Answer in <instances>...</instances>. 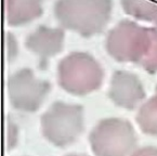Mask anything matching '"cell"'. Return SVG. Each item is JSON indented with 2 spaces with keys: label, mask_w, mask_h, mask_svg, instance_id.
I'll list each match as a JSON object with an SVG mask.
<instances>
[{
  "label": "cell",
  "mask_w": 157,
  "mask_h": 156,
  "mask_svg": "<svg viewBox=\"0 0 157 156\" xmlns=\"http://www.w3.org/2000/svg\"><path fill=\"white\" fill-rule=\"evenodd\" d=\"M109 96L117 106L132 110L144 99L145 92L134 74L117 71L113 74Z\"/></svg>",
  "instance_id": "52a82bcc"
},
{
  "label": "cell",
  "mask_w": 157,
  "mask_h": 156,
  "mask_svg": "<svg viewBox=\"0 0 157 156\" xmlns=\"http://www.w3.org/2000/svg\"><path fill=\"white\" fill-rule=\"evenodd\" d=\"M49 90L50 84L36 78L28 68L16 72L8 80V93L12 106L22 112L34 113L39 110Z\"/></svg>",
  "instance_id": "8992f818"
},
{
  "label": "cell",
  "mask_w": 157,
  "mask_h": 156,
  "mask_svg": "<svg viewBox=\"0 0 157 156\" xmlns=\"http://www.w3.org/2000/svg\"><path fill=\"white\" fill-rule=\"evenodd\" d=\"M82 130L83 111L79 105L56 102L41 116L42 135L56 146L74 143Z\"/></svg>",
  "instance_id": "277c9868"
},
{
  "label": "cell",
  "mask_w": 157,
  "mask_h": 156,
  "mask_svg": "<svg viewBox=\"0 0 157 156\" xmlns=\"http://www.w3.org/2000/svg\"><path fill=\"white\" fill-rule=\"evenodd\" d=\"M66 156H86V155H78V154H69V155Z\"/></svg>",
  "instance_id": "5bb4252c"
},
{
  "label": "cell",
  "mask_w": 157,
  "mask_h": 156,
  "mask_svg": "<svg viewBox=\"0 0 157 156\" xmlns=\"http://www.w3.org/2000/svg\"><path fill=\"white\" fill-rule=\"evenodd\" d=\"M102 80L103 69L88 53L74 52L59 64V84L75 96H86L99 89Z\"/></svg>",
  "instance_id": "3957f363"
},
{
  "label": "cell",
  "mask_w": 157,
  "mask_h": 156,
  "mask_svg": "<svg viewBox=\"0 0 157 156\" xmlns=\"http://www.w3.org/2000/svg\"><path fill=\"white\" fill-rule=\"evenodd\" d=\"M41 12V0H6V18L11 25L27 23Z\"/></svg>",
  "instance_id": "9c48e42d"
},
{
  "label": "cell",
  "mask_w": 157,
  "mask_h": 156,
  "mask_svg": "<svg viewBox=\"0 0 157 156\" xmlns=\"http://www.w3.org/2000/svg\"><path fill=\"white\" fill-rule=\"evenodd\" d=\"M6 42H7V54H8V59H12L13 55L16 53V45L14 41L13 37L10 34H7L6 36Z\"/></svg>",
  "instance_id": "7c38bea8"
},
{
  "label": "cell",
  "mask_w": 157,
  "mask_h": 156,
  "mask_svg": "<svg viewBox=\"0 0 157 156\" xmlns=\"http://www.w3.org/2000/svg\"><path fill=\"white\" fill-rule=\"evenodd\" d=\"M89 141L97 156H129L136 147V137L128 120L107 118L93 128Z\"/></svg>",
  "instance_id": "5b68a950"
},
{
  "label": "cell",
  "mask_w": 157,
  "mask_h": 156,
  "mask_svg": "<svg viewBox=\"0 0 157 156\" xmlns=\"http://www.w3.org/2000/svg\"><path fill=\"white\" fill-rule=\"evenodd\" d=\"M111 0H59L54 13L60 24L82 36L100 33L111 16Z\"/></svg>",
  "instance_id": "7a4b0ae2"
},
{
  "label": "cell",
  "mask_w": 157,
  "mask_h": 156,
  "mask_svg": "<svg viewBox=\"0 0 157 156\" xmlns=\"http://www.w3.org/2000/svg\"><path fill=\"white\" fill-rule=\"evenodd\" d=\"M109 53L120 62H132L148 73L157 72V28L123 21L109 33Z\"/></svg>",
  "instance_id": "6da1fadb"
},
{
  "label": "cell",
  "mask_w": 157,
  "mask_h": 156,
  "mask_svg": "<svg viewBox=\"0 0 157 156\" xmlns=\"http://www.w3.org/2000/svg\"><path fill=\"white\" fill-rule=\"evenodd\" d=\"M136 122L144 133L157 135V96L141 106L136 115Z\"/></svg>",
  "instance_id": "8fae6325"
},
{
  "label": "cell",
  "mask_w": 157,
  "mask_h": 156,
  "mask_svg": "<svg viewBox=\"0 0 157 156\" xmlns=\"http://www.w3.org/2000/svg\"><path fill=\"white\" fill-rule=\"evenodd\" d=\"M156 92H157V88H156Z\"/></svg>",
  "instance_id": "9a60e30c"
},
{
  "label": "cell",
  "mask_w": 157,
  "mask_h": 156,
  "mask_svg": "<svg viewBox=\"0 0 157 156\" xmlns=\"http://www.w3.org/2000/svg\"><path fill=\"white\" fill-rule=\"evenodd\" d=\"M64 33L61 28L39 26L26 39V47L37 54L40 66L44 67L51 57L58 54L63 47Z\"/></svg>",
  "instance_id": "ba28073f"
},
{
  "label": "cell",
  "mask_w": 157,
  "mask_h": 156,
  "mask_svg": "<svg viewBox=\"0 0 157 156\" xmlns=\"http://www.w3.org/2000/svg\"><path fill=\"white\" fill-rule=\"evenodd\" d=\"M125 12L145 22L157 23V0H121Z\"/></svg>",
  "instance_id": "30bf717a"
},
{
  "label": "cell",
  "mask_w": 157,
  "mask_h": 156,
  "mask_svg": "<svg viewBox=\"0 0 157 156\" xmlns=\"http://www.w3.org/2000/svg\"><path fill=\"white\" fill-rule=\"evenodd\" d=\"M131 156H157V147H142V149L134 152Z\"/></svg>",
  "instance_id": "4fadbf2b"
}]
</instances>
